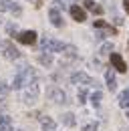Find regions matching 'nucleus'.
<instances>
[{
  "instance_id": "nucleus-1",
  "label": "nucleus",
  "mask_w": 129,
  "mask_h": 131,
  "mask_svg": "<svg viewBox=\"0 0 129 131\" xmlns=\"http://www.w3.org/2000/svg\"><path fill=\"white\" fill-rule=\"evenodd\" d=\"M34 81H36V73L28 65H22V67H18V73H16V77H14L12 87L14 89H24L26 85H30Z\"/></svg>"
},
{
  "instance_id": "nucleus-2",
  "label": "nucleus",
  "mask_w": 129,
  "mask_h": 131,
  "mask_svg": "<svg viewBox=\"0 0 129 131\" xmlns=\"http://www.w3.org/2000/svg\"><path fill=\"white\" fill-rule=\"evenodd\" d=\"M20 101L26 103V105H32L38 101V81L26 85L24 89H20Z\"/></svg>"
},
{
  "instance_id": "nucleus-3",
  "label": "nucleus",
  "mask_w": 129,
  "mask_h": 131,
  "mask_svg": "<svg viewBox=\"0 0 129 131\" xmlns=\"http://www.w3.org/2000/svg\"><path fill=\"white\" fill-rule=\"evenodd\" d=\"M40 45H42L45 52H63V50L67 49L64 42H61V40H52V38H42Z\"/></svg>"
},
{
  "instance_id": "nucleus-4",
  "label": "nucleus",
  "mask_w": 129,
  "mask_h": 131,
  "mask_svg": "<svg viewBox=\"0 0 129 131\" xmlns=\"http://www.w3.org/2000/svg\"><path fill=\"white\" fill-rule=\"evenodd\" d=\"M47 95H48V99H50L52 103H57V105H63V103H67V95H64L63 89H59V87H48Z\"/></svg>"
},
{
  "instance_id": "nucleus-5",
  "label": "nucleus",
  "mask_w": 129,
  "mask_h": 131,
  "mask_svg": "<svg viewBox=\"0 0 129 131\" xmlns=\"http://www.w3.org/2000/svg\"><path fill=\"white\" fill-rule=\"evenodd\" d=\"M2 54L6 57V59H10V61H16L18 57H20V52L16 49L14 45L10 42V40H6V42H2Z\"/></svg>"
},
{
  "instance_id": "nucleus-6",
  "label": "nucleus",
  "mask_w": 129,
  "mask_h": 131,
  "mask_svg": "<svg viewBox=\"0 0 129 131\" xmlns=\"http://www.w3.org/2000/svg\"><path fill=\"white\" fill-rule=\"evenodd\" d=\"M0 10H8V12H12V14H20L22 12V8L18 6V4H14L12 0H0Z\"/></svg>"
},
{
  "instance_id": "nucleus-7",
  "label": "nucleus",
  "mask_w": 129,
  "mask_h": 131,
  "mask_svg": "<svg viewBox=\"0 0 129 131\" xmlns=\"http://www.w3.org/2000/svg\"><path fill=\"white\" fill-rule=\"evenodd\" d=\"M22 45H34L36 42V32L34 30H24V32H18V36H16Z\"/></svg>"
},
{
  "instance_id": "nucleus-8",
  "label": "nucleus",
  "mask_w": 129,
  "mask_h": 131,
  "mask_svg": "<svg viewBox=\"0 0 129 131\" xmlns=\"http://www.w3.org/2000/svg\"><path fill=\"white\" fill-rule=\"evenodd\" d=\"M71 83L73 85H93V79L89 75H85V73H75L71 77Z\"/></svg>"
},
{
  "instance_id": "nucleus-9",
  "label": "nucleus",
  "mask_w": 129,
  "mask_h": 131,
  "mask_svg": "<svg viewBox=\"0 0 129 131\" xmlns=\"http://www.w3.org/2000/svg\"><path fill=\"white\" fill-rule=\"evenodd\" d=\"M111 65L119 71V73H125L127 71V65H125V61L121 59V54H117V52H111Z\"/></svg>"
},
{
  "instance_id": "nucleus-10",
  "label": "nucleus",
  "mask_w": 129,
  "mask_h": 131,
  "mask_svg": "<svg viewBox=\"0 0 129 131\" xmlns=\"http://www.w3.org/2000/svg\"><path fill=\"white\" fill-rule=\"evenodd\" d=\"M71 16L75 18L77 22H83V20L87 18V14H85V10H83L81 6H77V4H73V6H71Z\"/></svg>"
},
{
  "instance_id": "nucleus-11",
  "label": "nucleus",
  "mask_w": 129,
  "mask_h": 131,
  "mask_svg": "<svg viewBox=\"0 0 129 131\" xmlns=\"http://www.w3.org/2000/svg\"><path fill=\"white\" fill-rule=\"evenodd\" d=\"M40 127H42V131H57L55 121H52L50 117H47V115H42V117H40Z\"/></svg>"
},
{
  "instance_id": "nucleus-12",
  "label": "nucleus",
  "mask_w": 129,
  "mask_h": 131,
  "mask_svg": "<svg viewBox=\"0 0 129 131\" xmlns=\"http://www.w3.org/2000/svg\"><path fill=\"white\" fill-rule=\"evenodd\" d=\"M105 81H107V89H109V91H115V89H117V81H115V73H113L111 69H109V71H105Z\"/></svg>"
},
{
  "instance_id": "nucleus-13",
  "label": "nucleus",
  "mask_w": 129,
  "mask_h": 131,
  "mask_svg": "<svg viewBox=\"0 0 129 131\" xmlns=\"http://www.w3.org/2000/svg\"><path fill=\"white\" fill-rule=\"evenodd\" d=\"M48 18H50V22H52L55 26H63V16H61V12H59L57 8H50Z\"/></svg>"
},
{
  "instance_id": "nucleus-14",
  "label": "nucleus",
  "mask_w": 129,
  "mask_h": 131,
  "mask_svg": "<svg viewBox=\"0 0 129 131\" xmlns=\"http://www.w3.org/2000/svg\"><path fill=\"white\" fill-rule=\"evenodd\" d=\"M0 131H12V119L8 115H0Z\"/></svg>"
},
{
  "instance_id": "nucleus-15",
  "label": "nucleus",
  "mask_w": 129,
  "mask_h": 131,
  "mask_svg": "<svg viewBox=\"0 0 129 131\" xmlns=\"http://www.w3.org/2000/svg\"><path fill=\"white\" fill-rule=\"evenodd\" d=\"M85 8H89V10L95 12V14H101V12H103V8H101L97 2H93V0H85Z\"/></svg>"
},
{
  "instance_id": "nucleus-16",
  "label": "nucleus",
  "mask_w": 129,
  "mask_h": 131,
  "mask_svg": "<svg viewBox=\"0 0 129 131\" xmlns=\"http://www.w3.org/2000/svg\"><path fill=\"white\" fill-rule=\"evenodd\" d=\"M119 107L129 109V89H127V91H123V93L119 95Z\"/></svg>"
},
{
  "instance_id": "nucleus-17",
  "label": "nucleus",
  "mask_w": 129,
  "mask_h": 131,
  "mask_svg": "<svg viewBox=\"0 0 129 131\" xmlns=\"http://www.w3.org/2000/svg\"><path fill=\"white\" fill-rule=\"evenodd\" d=\"M63 123L67 125V127H73V125L77 123V121H75V115L73 113H64L63 115Z\"/></svg>"
},
{
  "instance_id": "nucleus-18",
  "label": "nucleus",
  "mask_w": 129,
  "mask_h": 131,
  "mask_svg": "<svg viewBox=\"0 0 129 131\" xmlns=\"http://www.w3.org/2000/svg\"><path fill=\"white\" fill-rule=\"evenodd\" d=\"M38 61L42 63V65H50L52 63V57H50V52H42V54H38Z\"/></svg>"
},
{
  "instance_id": "nucleus-19",
  "label": "nucleus",
  "mask_w": 129,
  "mask_h": 131,
  "mask_svg": "<svg viewBox=\"0 0 129 131\" xmlns=\"http://www.w3.org/2000/svg\"><path fill=\"white\" fill-rule=\"evenodd\" d=\"M101 99H103V93H101V91H97V93L91 95V103H93L95 107H99V105H101Z\"/></svg>"
},
{
  "instance_id": "nucleus-20",
  "label": "nucleus",
  "mask_w": 129,
  "mask_h": 131,
  "mask_svg": "<svg viewBox=\"0 0 129 131\" xmlns=\"http://www.w3.org/2000/svg\"><path fill=\"white\" fill-rule=\"evenodd\" d=\"M6 95H8V87H6L4 81H0V99H4Z\"/></svg>"
},
{
  "instance_id": "nucleus-21",
  "label": "nucleus",
  "mask_w": 129,
  "mask_h": 131,
  "mask_svg": "<svg viewBox=\"0 0 129 131\" xmlns=\"http://www.w3.org/2000/svg\"><path fill=\"white\" fill-rule=\"evenodd\" d=\"M83 131H97V123H95V121L85 123V125H83Z\"/></svg>"
},
{
  "instance_id": "nucleus-22",
  "label": "nucleus",
  "mask_w": 129,
  "mask_h": 131,
  "mask_svg": "<svg viewBox=\"0 0 129 131\" xmlns=\"http://www.w3.org/2000/svg\"><path fill=\"white\" fill-rule=\"evenodd\" d=\"M111 49H113L111 42H107V45H103V47H101V50H99V52H101V54H107V52H109Z\"/></svg>"
},
{
  "instance_id": "nucleus-23",
  "label": "nucleus",
  "mask_w": 129,
  "mask_h": 131,
  "mask_svg": "<svg viewBox=\"0 0 129 131\" xmlns=\"http://www.w3.org/2000/svg\"><path fill=\"white\" fill-rule=\"evenodd\" d=\"M77 97H79V103H85V99H87V91H85V89H81Z\"/></svg>"
},
{
  "instance_id": "nucleus-24",
  "label": "nucleus",
  "mask_w": 129,
  "mask_h": 131,
  "mask_svg": "<svg viewBox=\"0 0 129 131\" xmlns=\"http://www.w3.org/2000/svg\"><path fill=\"white\" fill-rule=\"evenodd\" d=\"M6 32H8V34H14L16 32V26H14V24H8V26H6Z\"/></svg>"
},
{
  "instance_id": "nucleus-25",
  "label": "nucleus",
  "mask_w": 129,
  "mask_h": 131,
  "mask_svg": "<svg viewBox=\"0 0 129 131\" xmlns=\"http://www.w3.org/2000/svg\"><path fill=\"white\" fill-rule=\"evenodd\" d=\"M123 6H125V10L129 12V0H123Z\"/></svg>"
},
{
  "instance_id": "nucleus-26",
  "label": "nucleus",
  "mask_w": 129,
  "mask_h": 131,
  "mask_svg": "<svg viewBox=\"0 0 129 131\" xmlns=\"http://www.w3.org/2000/svg\"><path fill=\"white\" fill-rule=\"evenodd\" d=\"M127 119H129V109H127Z\"/></svg>"
}]
</instances>
